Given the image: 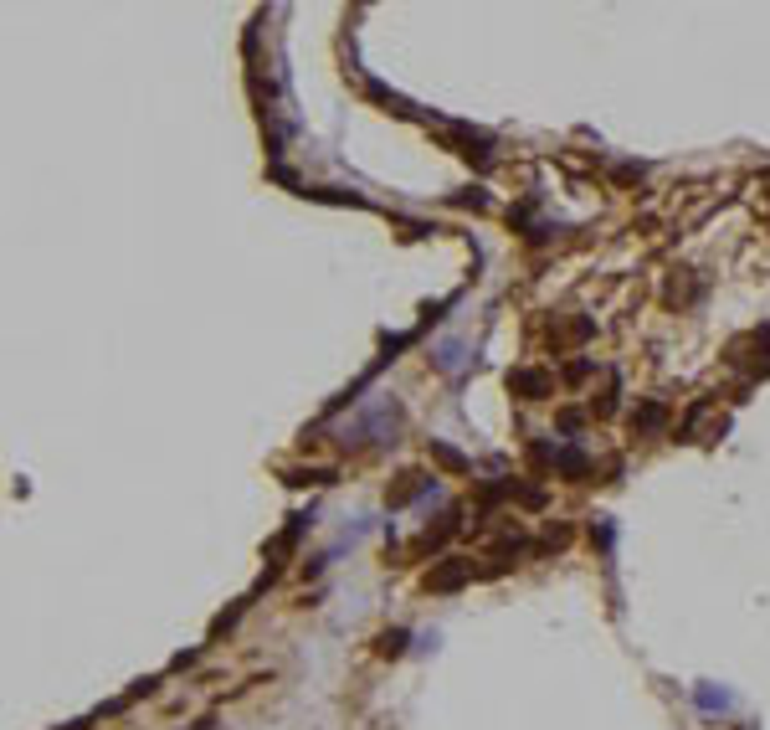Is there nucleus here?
Here are the masks:
<instances>
[{
	"label": "nucleus",
	"instance_id": "nucleus-2",
	"mask_svg": "<svg viewBox=\"0 0 770 730\" xmlns=\"http://www.w3.org/2000/svg\"><path fill=\"white\" fill-rule=\"evenodd\" d=\"M509 391L539 401V396H549V376L544 371H509Z\"/></svg>",
	"mask_w": 770,
	"mask_h": 730
},
{
	"label": "nucleus",
	"instance_id": "nucleus-3",
	"mask_svg": "<svg viewBox=\"0 0 770 730\" xmlns=\"http://www.w3.org/2000/svg\"><path fill=\"white\" fill-rule=\"evenodd\" d=\"M668 298H673V304H693V298H698V283H693V278H673V283H668Z\"/></svg>",
	"mask_w": 770,
	"mask_h": 730
},
{
	"label": "nucleus",
	"instance_id": "nucleus-7",
	"mask_svg": "<svg viewBox=\"0 0 770 730\" xmlns=\"http://www.w3.org/2000/svg\"><path fill=\"white\" fill-rule=\"evenodd\" d=\"M581 422H585V412H576V406H565V412H560V427H565V432H581Z\"/></svg>",
	"mask_w": 770,
	"mask_h": 730
},
{
	"label": "nucleus",
	"instance_id": "nucleus-5",
	"mask_svg": "<svg viewBox=\"0 0 770 730\" xmlns=\"http://www.w3.org/2000/svg\"><path fill=\"white\" fill-rule=\"evenodd\" d=\"M288 474H293L288 484H329V479H334L329 468H288Z\"/></svg>",
	"mask_w": 770,
	"mask_h": 730
},
{
	"label": "nucleus",
	"instance_id": "nucleus-9",
	"mask_svg": "<svg viewBox=\"0 0 770 730\" xmlns=\"http://www.w3.org/2000/svg\"><path fill=\"white\" fill-rule=\"evenodd\" d=\"M585 376H590V360H576V365L565 371V381H585Z\"/></svg>",
	"mask_w": 770,
	"mask_h": 730
},
{
	"label": "nucleus",
	"instance_id": "nucleus-8",
	"mask_svg": "<svg viewBox=\"0 0 770 730\" xmlns=\"http://www.w3.org/2000/svg\"><path fill=\"white\" fill-rule=\"evenodd\" d=\"M457 206H473V211H483V206H488V196H483V190H462V196H457Z\"/></svg>",
	"mask_w": 770,
	"mask_h": 730
},
{
	"label": "nucleus",
	"instance_id": "nucleus-6",
	"mask_svg": "<svg viewBox=\"0 0 770 730\" xmlns=\"http://www.w3.org/2000/svg\"><path fill=\"white\" fill-rule=\"evenodd\" d=\"M457 360H462V345H452V339H447V345H436V365H447V371H452Z\"/></svg>",
	"mask_w": 770,
	"mask_h": 730
},
{
	"label": "nucleus",
	"instance_id": "nucleus-4",
	"mask_svg": "<svg viewBox=\"0 0 770 730\" xmlns=\"http://www.w3.org/2000/svg\"><path fill=\"white\" fill-rule=\"evenodd\" d=\"M431 458H436V463H447V468H457V474L468 468V458H462L457 447H447V442H431Z\"/></svg>",
	"mask_w": 770,
	"mask_h": 730
},
{
	"label": "nucleus",
	"instance_id": "nucleus-1",
	"mask_svg": "<svg viewBox=\"0 0 770 730\" xmlns=\"http://www.w3.org/2000/svg\"><path fill=\"white\" fill-rule=\"evenodd\" d=\"M663 422H668V406H663V401H642V406L632 412V432L652 437V432H663Z\"/></svg>",
	"mask_w": 770,
	"mask_h": 730
}]
</instances>
